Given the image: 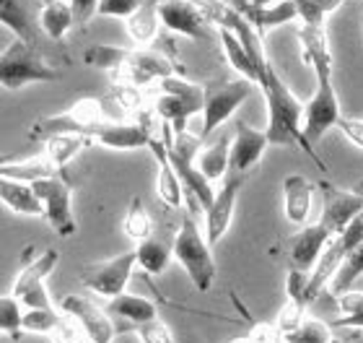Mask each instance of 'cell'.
Masks as SVG:
<instances>
[{"mask_svg": "<svg viewBox=\"0 0 363 343\" xmlns=\"http://www.w3.org/2000/svg\"><path fill=\"white\" fill-rule=\"evenodd\" d=\"M138 266V255L135 250L120 252L109 260H99V263H91L81 271V283L86 289H91L94 294H101V297L112 299L117 294L125 291L130 276Z\"/></svg>", "mask_w": 363, "mask_h": 343, "instance_id": "8", "label": "cell"}, {"mask_svg": "<svg viewBox=\"0 0 363 343\" xmlns=\"http://www.w3.org/2000/svg\"><path fill=\"white\" fill-rule=\"evenodd\" d=\"M60 317L62 312H57L55 307H23V330L50 336V330L57 325Z\"/></svg>", "mask_w": 363, "mask_h": 343, "instance_id": "39", "label": "cell"}, {"mask_svg": "<svg viewBox=\"0 0 363 343\" xmlns=\"http://www.w3.org/2000/svg\"><path fill=\"white\" fill-rule=\"evenodd\" d=\"M106 312L112 315V317H117V320H122L125 328H135V325H143V322L159 317V307H156L153 299H145V297H138V294L122 291V294L109 299Z\"/></svg>", "mask_w": 363, "mask_h": 343, "instance_id": "21", "label": "cell"}, {"mask_svg": "<svg viewBox=\"0 0 363 343\" xmlns=\"http://www.w3.org/2000/svg\"><path fill=\"white\" fill-rule=\"evenodd\" d=\"M159 84H161V92L172 94V97L182 99L184 104H187V109L192 114L203 112V97H205L203 86L192 84V81H184V78L177 76V73H172V76H164Z\"/></svg>", "mask_w": 363, "mask_h": 343, "instance_id": "31", "label": "cell"}, {"mask_svg": "<svg viewBox=\"0 0 363 343\" xmlns=\"http://www.w3.org/2000/svg\"><path fill=\"white\" fill-rule=\"evenodd\" d=\"M244 180L247 177L228 172V180L223 183V187L213 195L211 206L205 208V239H208L211 247H216L226 236L228 227L234 222L236 200H239V190H242Z\"/></svg>", "mask_w": 363, "mask_h": 343, "instance_id": "12", "label": "cell"}, {"mask_svg": "<svg viewBox=\"0 0 363 343\" xmlns=\"http://www.w3.org/2000/svg\"><path fill=\"white\" fill-rule=\"evenodd\" d=\"M11 159H16L13 153H0V169H3V164H8Z\"/></svg>", "mask_w": 363, "mask_h": 343, "instance_id": "47", "label": "cell"}, {"mask_svg": "<svg viewBox=\"0 0 363 343\" xmlns=\"http://www.w3.org/2000/svg\"><path fill=\"white\" fill-rule=\"evenodd\" d=\"M128 58H130V50H125V47H109V45H94V47H89L84 55V60L89 62V65L101 68V70H112V73L122 70V65L128 62Z\"/></svg>", "mask_w": 363, "mask_h": 343, "instance_id": "36", "label": "cell"}, {"mask_svg": "<svg viewBox=\"0 0 363 343\" xmlns=\"http://www.w3.org/2000/svg\"><path fill=\"white\" fill-rule=\"evenodd\" d=\"M298 42H301L303 60L314 68V76H333V53H330L325 23H301Z\"/></svg>", "mask_w": 363, "mask_h": 343, "instance_id": "19", "label": "cell"}, {"mask_svg": "<svg viewBox=\"0 0 363 343\" xmlns=\"http://www.w3.org/2000/svg\"><path fill=\"white\" fill-rule=\"evenodd\" d=\"M330 239H333V234H330L319 222L311 224V227H303L301 232L294 234V239H291V268H298V271H306V273H309Z\"/></svg>", "mask_w": 363, "mask_h": 343, "instance_id": "20", "label": "cell"}, {"mask_svg": "<svg viewBox=\"0 0 363 343\" xmlns=\"http://www.w3.org/2000/svg\"><path fill=\"white\" fill-rule=\"evenodd\" d=\"M172 255L184 268V273L189 276V281L197 291L211 289L216 281V260H213L211 244L189 214L182 216L179 232L172 242Z\"/></svg>", "mask_w": 363, "mask_h": 343, "instance_id": "2", "label": "cell"}, {"mask_svg": "<svg viewBox=\"0 0 363 343\" xmlns=\"http://www.w3.org/2000/svg\"><path fill=\"white\" fill-rule=\"evenodd\" d=\"M106 102L96 97H84V99L73 102L65 112L47 114L42 120L31 125L29 138L31 141H45L50 136H60V133H78V136H89L91 128H96L99 122H106Z\"/></svg>", "mask_w": 363, "mask_h": 343, "instance_id": "4", "label": "cell"}, {"mask_svg": "<svg viewBox=\"0 0 363 343\" xmlns=\"http://www.w3.org/2000/svg\"><path fill=\"white\" fill-rule=\"evenodd\" d=\"M228 148H231V141L228 136H220L216 143L205 146L203 151H197L195 156V167L203 172L205 180H220V177L228 172Z\"/></svg>", "mask_w": 363, "mask_h": 343, "instance_id": "29", "label": "cell"}, {"mask_svg": "<svg viewBox=\"0 0 363 343\" xmlns=\"http://www.w3.org/2000/svg\"><path fill=\"white\" fill-rule=\"evenodd\" d=\"M228 343H257V341L252 338V333H247V336H236V338H231Z\"/></svg>", "mask_w": 363, "mask_h": 343, "instance_id": "46", "label": "cell"}, {"mask_svg": "<svg viewBox=\"0 0 363 343\" xmlns=\"http://www.w3.org/2000/svg\"><path fill=\"white\" fill-rule=\"evenodd\" d=\"M91 141L106 146V148H120V151H130V148H143L151 143V128L148 122H125V120H106L99 122L96 128H91L89 133Z\"/></svg>", "mask_w": 363, "mask_h": 343, "instance_id": "14", "label": "cell"}, {"mask_svg": "<svg viewBox=\"0 0 363 343\" xmlns=\"http://www.w3.org/2000/svg\"><path fill=\"white\" fill-rule=\"evenodd\" d=\"M145 0H99L96 16H114V18H128L133 11L143 6Z\"/></svg>", "mask_w": 363, "mask_h": 343, "instance_id": "43", "label": "cell"}, {"mask_svg": "<svg viewBox=\"0 0 363 343\" xmlns=\"http://www.w3.org/2000/svg\"><path fill=\"white\" fill-rule=\"evenodd\" d=\"M205 97H203V128L197 136L208 138L211 133L223 125V122L242 107L244 102L250 99L252 92H255V84L247 81V78H236V81H220V84H208L203 86Z\"/></svg>", "mask_w": 363, "mask_h": 343, "instance_id": "5", "label": "cell"}, {"mask_svg": "<svg viewBox=\"0 0 363 343\" xmlns=\"http://www.w3.org/2000/svg\"><path fill=\"white\" fill-rule=\"evenodd\" d=\"M0 203L23 216H45L42 200L31 183H21L13 177H0Z\"/></svg>", "mask_w": 363, "mask_h": 343, "instance_id": "22", "label": "cell"}, {"mask_svg": "<svg viewBox=\"0 0 363 343\" xmlns=\"http://www.w3.org/2000/svg\"><path fill=\"white\" fill-rule=\"evenodd\" d=\"M148 148L153 151V159L159 164V175H156V195L164 206L169 208H182L184 203V187H182V180L177 175V169L172 167V161H169V153H167V146L161 138H151V143Z\"/></svg>", "mask_w": 363, "mask_h": 343, "instance_id": "18", "label": "cell"}, {"mask_svg": "<svg viewBox=\"0 0 363 343\" xmlns=\"http://www.w3.org/2000/svg\"><path fill=\"white\" fill-rule=\"evenodd\" d=\"M50 175H57V169L50 164L45 153H39V156L26 161L11 159L0 169V177H13V180H21V183H37V180H45Z\"/></svg>", "mask_w": 363, "mask_h": 343, "instance_id": "30", "label": "cell"}, {"mask_svg": "<svg viewBox=\"0 0 363 343\" xmlns=\"http://www.w3.org/2000/svg\"><path fill=\"white\" fill-rule=\"evenodd\" d=\"M159 3L161 0H145L143 6L138 8V11H133V13L125 18V21H128V34L133 37V42H138V45L153 42L156 31H159V23H161Z\"/></svg>", "mask_w": 363, "mask_h": 343, "instance_id": "25", "label": "cell"}, {"mask_svg": "<svg viewBox=\"0 0 363 343\" xmlns=\"http://www.w3.org/2000/svg\"><path fill=\"white\" fill-rule=\"evenodd\" d=\"M57 250L55 247H47L45 252H39L34 260H26V266L18 271L13 281V294L23 307H52V299L47 294L45 281L47 276L52 273L55 266H57Z\"/></svg>", "mask_w": 363, "mask_h": 343, "instance_id": "9", "label": "cell"}, {"mask_svg": "<svg viewBox=\"0 0 363 343\" xmlns=\"http://www.w3.org/2000/svg\"><path fill=\"white\" fill-rule=\"evenodd\" d=\"M135 255H138V266L143 268L148 276H161L167 271L169 263H172V258H174L172 255V244L156 234H151L143 242H138Z\"/></svg>", "mask_w": 363, "mask_h": 343, "instance_id": "24", "label": "cell"}, {"mask_svg": "<svg viewBox=\"0 0 363 343\" xmlns=\"http://www.w3.org/2000/svg\"><path fill=\"white\" fill-rule=\"evenodd\" d=\"M70 11H73V21L76 23H89L96 16L99 0H68Z\"/></svg>", "mask_w": 363, "mask_h": 343, "instance_id": "45", "label": "cell"}, {"mask_svg": "<svg viewBox=\"0 0 363 343\" xmlns=\"http://www.w3.org/2000/svg\"><path fill=\"white\" fill-rule=\"evenodd\" d=\"M361 276H363V236L358 239L356 247L348 252V258L342 260L340 271L333 276V281H330L333 294H342V291L353 289V283H356Z\"/></svg>", "mask_w": 363, "mask_h": 343, "instance_id": "33", "label": "cell"}, {"mask_svg": "<svg viewBox=\"0 0 363 343\" xmlns=\"http://www.w3.org/2000/svg\"><path fill=\"white\" fill-rule=\"evenodd\" d=\"M39 8L42 0H0V23L29 45L39 42Z\"/></svg>", "mask_w": 363, "mask_h": 343, "instance_id": "15", "label": "cell"}, {"mask_svg": "<svg viewBox=\"0 0 363 343\" xmlns=\"http://www.w3.org/2000/svg\"><path fill=\"white\" fill-rule=\"evenodd\" d=\"M57 78L60 73L42 58L37 45L13 39L0 53V86L8 92H18L29 84H52Z\"/></svg>", "mask_w": 363, "mask_h": 343, "instance_id": "3", "label": "cell"}, {"mask_svg": "<svg viewBox=\"0 0 363 343\" xmlns=\"http://www.w3.org/2000/svg\"><path fill=\"white\" fill-rule=\"evenodd\" d=\"M319 190H322V216H319V224L333 236L345 232L361 216L363 211L361 192L342 190V187H335L330 183H319Z\"/></svg>", "mask_w": 363, "mask_h": 343, "instance_id": "10", "label": "cell"}, {"mask_svg": "<svg viewBox=\"0 0 363 343\" xmlns=\"http://www.w3.org/2000/svg\"><path fill=\"white\" fill-rule=\"evenodd\" d=\"M60 310L65 315H73L81 328H84L86 338L91 343H114V336H117V328L112 322V315L101 310L96 302H91L84 294H68L62 297Z\"/></svg>", "mask_w": 363, "mask_h": 343, "instance_id": "11", "label": "cell"}, {"mask_svg": "<svg viewBox=\"0 0 363 343\" xmlns=\"http://www.w3.org/2000/svg\"><path fill=\"white\" fill-rule=\"evenodd\" d=\"M314 190H317V185L303 175H288L283 180V211H286L288 222L296 227H303L309 222L311 206H314Z\"/></svg>", "mask_w": 363, "mask_h": 343, "instance_id": "17", "label": "cell"}, {"mask_svg": "<svg viewBox=\"0 0 363 343\" xmlns=\"http://www.w3.org/2000/svg\"><path fill=\"white\" fill-rule=\"evenodd\" d=\"M73 11H70L68 0H52V3H42L39 8V29L45 31L47 37L60 42L73 26Z\"/></svg>", "mask_w": 363, "mask_h": 343, "instance_id": "26", "label": "cell"}, {"mask_svg": "<svg viewBox=\"0 0 363 343\" xmlns=\"http://www.w3.org/2000/svg\"><path fill=\"white\" fill-rule=\"evenodd\" d=\"M140 338V343H174V336H172V328L167 322L153 317V320L143 322V325H135L133 328Z\"/></svg>", "mask_w": 363, "mask_h": 343, "instance_id": "41", "label": "cell"}, {"mask_svg": "<svg viewBox=\"0 0 363 343\" xmlns=\"http://www.w3.org/2000/svg\"><path fill=\"white\" fill-rule=\"evenodd\" d=\"M280 338L286 343H335L333 328L322 320H314V317H306L298 328L283 333Z\"/></svg>", "mask_w": 363, "mask_h": 343, "instance_id": "37", "label": "cell"}, {"mask_svg": "<svg viewBox=\"0 0 363 343\" xmlns=\"http://www.w3.org/2000/svg\"><path fill=\"white\" fill-rule=\"evenodd\" d=\"M335 128L340 130L356 148L363 151V120H358V117H340V120L335 122Z\"/></svg>", "mask_w": 363, "mask_h": 343, "instance_id": "44", "label": "cell"}, {"mask_svg": "<svg viewBox=\"0 0 363 343\" xmlns=\"http://www.w3.org/2000/svg\"><path fill=\"white\" fill-rule=\"evenodd\" d=\"M159 18L167 29L177 31V34H184V37L192 39L208 37L203 11L195 3H189V0H161Z\"/></svg>", "mask_w": 363, "mask_h": 343, "instance_id": "16", "label": "cell"}, {"mask_svg": "<svg viewBox=\"0 0 363 343\" xmlns=\"http://www.w3.org/2000/svg\"><path fill=\"white\" fill-rule=\"evenodd\" d=\"M42 3H52V0H42Z\"/></svg>", "mask_w": 363, "mask_h": 343, "instance_id": "48", "label": "cell"}, {"mask_svg": "<svg viewBox=\"0 0 363 343\" xmlns=\"http://www.w3.org/2000/svg\"><path fill=\"white\" fill-rule=\"evenodd\" d=\"M0 333H6L13 343L23 336V305L13 294L0 297Z\"/></svg>", "mask_w": 363, "mask_h": 343, "instance_id": "35", "label": "cell"}, {"mask_svg": "<svg viewBox=\"0 0 363 343\" xmlns=\"http://www.w3.org/2000/svg\"><path fill=\"white\" fill-rule=\"evenodd\" d=\"M303 320H306V307L294 302V299H286V305H283V310H280L275 325H278L280 336H283V333H291V330L298 328Z\"/></svg>", "mask_w": 363, "mask_h": 343, "instance_id": "42", "label": "cell"}, {"mask_svg": "<svg viewBox=\"0 0 363 343\" xmlns=\"http://www.w3.org/2000/svg\"><path fill=\"white\" fill-rule=\"evenodd\" d=\"M94 143L89 136H78V133H60V136L45 138V156L50 159L57 172H60L70 159H76L86 146Z\"/></svg>", "mask_w": 363, "mask_h": 343, "instance_id": "23", "label": "cell"}, {"mask_svg": "<svg viewBox=\"0 0 363 343\" xmlns=\"http://www.w3.org/2000/svg\"><path fill=\"white\" fill-rule=\"evenodd\" d=\"M267 146L270 141H267L265 130L252 128L239 120L234 125V138H231V148H228V172L247 177L262 161Z\"/></svg>", "mask_w": 363, "mask_h": 343, "instance_id": "13", "label": "cell"}, {"mask_svg": "<svg viewBox=\"0 0 363 343\" xmlns=\"http://www.w3.org/2000/svg\"><path fill=\"white\" fill-rule=\"evenodd\" d=\"M242 16L259 31V34H262L265 29H272V26L294 21L296 6H294V0H275V3H270V6L247 8V11H242Z\"/></svg>", "mask_w": 363, "mask_h": 343, "instance_id": "27", "label": "cell"}, {"mask_svg": "<svg viewBox=\"0 0 363 343\" xmlns=\"http://www.w3.org/2000/svg\"><path fill=\"white\" fill-rule=\"evenodd\" d=\"M340 102H337V92H335L333 86V76H319L317 92L303 104L301 133L306 138V143L314 148L327 136V130L335 128V122L340 120Z\"/></svg>", "mask_w": 363, "mask_h": 343, "instance_id": "6", "label": "cell"}, {"mask_svg": "<svg viewBox=\"0 0 363 343\" xmlns=\"http://www.w3.org/2000/svg\"><path fill=\"white\" fill-rule=\"evenodd\" d=\"M50 341L52 343H86L89 338H86L81 322H78L73 315L62 312V317L57 320V325L50 330Z\"/></svg>", "mask_w": 363, "mask_h": 343, "instance_id": "40", "label": "cell"}, {"mask_svg": "<svg viewBox=\"0 0 363 343\" xmlns=\"http://www.w3.org/2000/svg\"><path fill=\"white\" fill-rule=\"evenodd\" d=\"M294 6L301 23H325L327 16L342 6V0H294Z\"/></svg>", "mask_w": 363, "mask_h": 343, "instance_id": "38", "label": "cell"}, {"mask_svg": "<svg viewBox=\"0 0 363 343\" xmlns=\"http://www.w3.org/2000/svg\"><path fill=\"white\" fill-rule=\"evenodd\" d=\"M259 89L265 94L267 102V141L270 146H296L301 148L311 161H317L319 169H327V164L317 156V151L306 143V138L301 133V120H303V104L298 102L291 89L286 86L283 76L278 68L272 65V60L265 62V68L259 73Z\"/></svg>", "mask_w": 363, "mask_h": 343, "instance_id": "1", "label": "cell"}, {"mask_svg": "<svg viewBox=\"0 0 363 343\" xmlns=\"http://www.w3.org/2000/svg\"><path fill=\"white\" fill-rule=\"evenodd\" d=\"M122 232H125L130 239H135V242H143V239H148V236L153 234V219H151V214L145 211L140 198L130 200L128 211H125V219H122Z\"/></svg>", "mask_w": 363, "mask_h": 343, "instance_id": "34", "label": "cell"}, {"mask_svg": "<svg viewBox=\"0 0 363 343\" xmlns=\"http://www.w3.org/2000/svg\"><path fill=\"white\" fill-rule=\"evenodd\" d=\"M31 185H34V190H37L39 200H42L47 224L60 236L76 234L78 224L76 216H73V190H70L68 180H62L60 175H50Z\"/></svg>", "mask_w": 363, "mask_h": 343, "instance_id": "7", "label": "cell"}, {"mask_svg": "<svg viewBox=\"0 0 363 343\" xmlns=\"http://www.w3.org/2000/svg\"><path fill=\"white\" fill-rule=\"evenodd\" d=\"M218 34H220V45H223V55H226L228 65H231L236 73H242V78H247V81H252V84L257 86V68H255V62H252L247 47L242 45V39L236 37L228 26H218Z\"/></svg>", "mask_w": 363, "mask_h": 343, "instance_id": "28", "label": "cell"}, {"mask_svg": "<svg viewBox=\"0 0 363 343\" xmlns=\"http://www.w3.org/2000/svg\"><path fill=\"white\" fill-rule=\"evenodd\" d=\"M335 305L342 312V317L333 322V328H353L363 330V291L348 289L342 294H335Z\"/></svg>", "mask_w": 363, "mask_h": 343, "instance_id": "32", "label": "cell"}]
</instances>
